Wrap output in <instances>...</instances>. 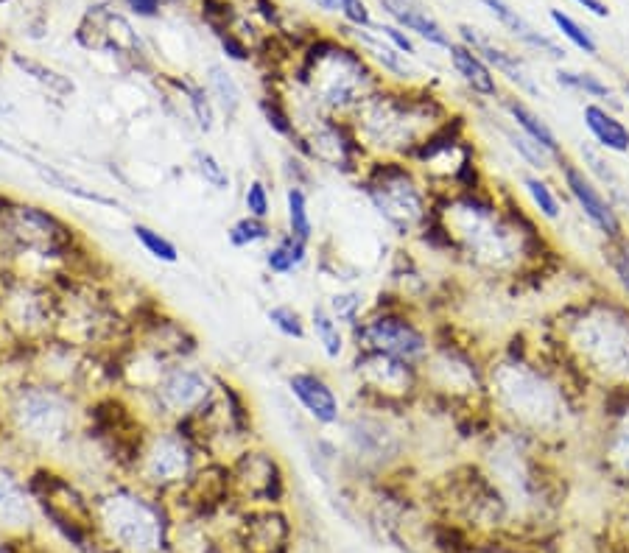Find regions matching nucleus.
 <instances>
[{"instance_id":"21","label":"nucleus","mask_w":629,"mask_h":553,"mask_svg":"<svg viewBox=\"0 0 629 553\" xmlns=\"http://www.w3.org/2000/svg\"><path fill=\"white\" fill-rule=\"evenodd\" d=\"M381 3V9L392 20H395V26L406 28L411 34H417L420 40H425L428 45H434V48H451V34L442 28L434 14L425 9L420 0H378Z\"/></svg>"},{"instance_id":"45","label":"nucleus","mask_w":629,"mask_h":553,"mask_svg":"<svg viewBox=\"0 0 629 553\" xmlns=\"http://www.w3.org/2000/svg\"><path fill=\"white\" fill-rule=\"evenodd\" d=\"M333 12L342 14L350 26H356V28L372 26L370 9H367V3H364V0H333Z\"/></svg>"},{"instance_id":"8","label":"nucleus","mask_w":629,"mask_h":553,"mask_svg":"<svg viewBox=\"0 0 629 553\" xmlns=\"http://www.w3.org/2000/svg\"><path fill=\"white\" fill-rule=\"evenodd\" d=\"M207 461L210 456L205 447L182 425H151L140 445L132 475L137 484L154 495H182L196 481V475L202 473Z\"/></svg>"},{"instance_id":"44","label":"nucleus","mask_w":629,"mask_h":553,"mask_svg":"<svg viewBox=\"0 0 629 553\" xmlns=\"http://www.w3.org/2000/svg\"><path fill=\"white\" fill-rule=\"evenodd\" d=\"M14 62H17L20 68L26 70L28 76H34V79L40 81V84H45V87H48V90H51V93H54V95H70V93H73V90H76V87H73V81L65 79V76H62V73H56V70L42 68L40 62H31V59H20V56H17Z\"/></svg>"},{"instance_id":"47","label":"nucleus","mask_w":629,"mask_h":553,"mask_svg":"<svg viewBox=\"0 0 629 553\" xmlns=\"http://www.w3.org/2000/svg\"><path fill=\"white\" fill-rule=\"evenodd\" d=\"M219 40H221V48H224V54L230 56V59H235V62H249V45L241 37H235L233 31H224V34H219Z\"/></svg>"},{"instance_id":"7","label":"nucleus","mask_w":629,"mask_h":553,"mask_svg":"<svg viewBox=\"0 0 629 553\" xmlns=\"http://www.w3.org/2000/svg\"><path fill=\"white\" fill-rule=\"evenodd\" d=\"M101 540L121 553H160L168 545V517L160 495L143 486L115 484L93 498Z\"/></svg>"},{"instance_id":"13","label":"nucleus","mask_w":629,"mask_h":553,"mask_svg":"<svg viewBox=\"0 0 629 553\" xmlns=\"http://www.w3.org/2000/svg\"><path fill=\"white\" fill-rule=\"evenodd\" d=\"M6 277L9 280L0 291V313L6 330L31 350L51 341L56 336V313H59L56 285L17 274Z\"/></svg>"},{"instance_id":"24","label":"nucleus","mask_w":629,"mask_h":553,"mask_svg":"<svg viewBox=\"0 0 629 553\" xmlns=\"http://www.w3.org/2000/svg\"><path fill=\"white\" fill-rule=\"evenodd\" d=\"M481 3L490 9V14L501 23V28H506V31H509L518 42H523L526 48L540 51V54H548L551 59H565V51H562L560 45L554 40H548L546 34H540L526 17H520L518 9H512L504 0H481Z\"/></svg>"},{"instance_id":"18","label":"nucleus","mask_w":629,"mask_h":553,"mask_svg":"<svg viewBox=\"0 0 629 553\" xmlns=\"http://www.w3.org/2000/svg\"><path fill=\"white\" fill-rule=\"evenodd\" d=\"M459 37H462V42H465L467 48H473V51H476L498 76H504L509 84H515L518 93L534 95V98L540 95V87L534 84V79L529 76V70L523 68V59H520L518 54H512V51L501 48L498 42L490 40L484 31H479V28L459 26Z\"/></svg>"},{"instance_id":"49","label":"nucleus","mask_w":629,"mask_h":553,"mask_svg":"<svg viewBox=\"0 0 629 553\" xmlns=\"http://www.w3.org/2000/svg\"><path fill=\"white\" fill-rule=\"evenodd\" d=\"M574 3H579L585 12L596 14V17H607V14H610V9H607V3H604V0H574Z\"/></svg>"},{"instance_id":"48","label":"nucleus","mask_w":629,"mask_h":553,"mask_svg":"<svg viewBox=\"0 0 629 553\" xmlns=\"http://www.w3.org/2000/svg\"><path fill=\"white\" fill-rule=\"evenodd\" d=\"M160 3H163V0H126V6H129L137 17H157V14H160Z\"/></svg>"},{"instance_id":"20","label":"nucleus","mask_w":629,"mask_h":553,"mask_svg":"<svg viewBox=\"0 0 629 553\" xmlns=\"http://www.w3.org/2000/svg\"><path fill=\"white\" fill-rule=\"evenodd\" d=\"M498 107L504 109L509 123H512L518 132H523L526 137H532L534 143L543 151H548L554 160L560 162L562 157H565V146H562L560 135H557V132L551 129V123H548L537 109L529 107L520 95H501Z\"/></svg>"},{"instance_id":"35","label":"nucleus","mask_w":629,"mask_h":553,"mask_svg":"<svg viewBox=\"0 0 629 553\" xmlns=\"http://www.w3.org/2000/svg\"><path fill=\"white\" fill-rule=\"evenodd\" d=\"M328 311L339 319V322L347 327V333L356 327L364 316H367V311H370V299H367V294L364 291H356V288H342V291H333L328 297Z\"/></svg>"},{"instance_id":"51","label":"nucleus","mask_w":629,"mask_h":553,"mask_svg":"<svg viewBox=\"0 0 629 553\" xmlns=\"http://www.w3.org/2000/svg\"><path fill=\"white\" fill-rule=\"evenodd\" d=\"M624 95H627V101H629V81H627V84H624Z\"/></svg>"},{"instance_id":"4","label":"nucleus","mask_w":629,"mask_h":553,"mask_svg":"<svg viewBox=\"0 0 629 553\" xmlns=\"http://www.w3.org/2000/svg\"><path fill=\"white\" fill-rule=\"evenodd\" d=\"M9 431L40 453H62L84 433V400L51 380H23L6 403Z\"/></svg>"},{"instance_id":"41","label":"nucleus","mask_w":629,"mask_h":553,"mask_svg":"<svg viewBox=\"0 0 629 553\" xmlns=\"http://www.w3.org/2000/svg\"><path fill=\"white\" fill-rule=\"evenodd\" d=\"M551 23L557 26L565 40L574 45L576 51H582L585 56H599V42L593 40V34H590L588 28L582 26V23H576L571 14L560 12V9H551Z\"/></svg>"},{"instance_id":"14","label":"nucleus","mask_w":629,"mask_h":553,"mask_svg":"<svg viewBox=\"0 0 629 553\" xmlns=\"http://www.w3.org/2000/svg\"><path fill=\"white\" fill-rule=\"evenodd\" d=\"M557 176L562 179L565 196L576 204V210L596 230L604 246H624L629 243L627 224L624 216L618 213L616 202L604 193V188L588 174V168H582L579 162L571 160L568 154L557 162Z\"/></svg>"},{"instance_id":"52","label":"nucleus","mask_w":629,"mask_h":553,"mask_svg":"<svg viewBox=\"0 0 629 553\" xmlns=\"http://www.w3.org/2000/svg\"><path fill=\"white\" fill-rule=\"evenodd\" d=\"M0 327H6V324H3V313H0Z\"/></svg>"},{"instance_id":"42","label":"nucleus","mask_w":629,"mask_h":553,"mask_svg":"<svg viewBox=\"0 0 629 553\" xmlns=\"http://www.w3.org/2000/svg\"><path fill=\"white\" fill-rule=\"evenodd\" d=\"M244 210H247V216L272 221L274 196L266 179H260V176H252V179H249L247 188H244Z\"/></svg>"},{"instance_id":"43","label":"nucleus","mask_w":629,"mask_h":553,"mask_svg":"<svg viewBox=\"0 0 629 553\" xmlns=\"http://www.w3.org/2000/svg\"><path fill=\"white\" fill-rule=\"evenodd\" d=\"M607 252V269L613 274L618 297L629 305V243L624 246H604Z\"/></svg>"},{"instance_id":"50","label":"nucleus","mask_w":629,"mask_h":553,"mask_svg":"<svg viewBox=\"0 0 629 553\" xmlns=\"http://www.w3.org/2000/svg\"><path fill=\"white\" fill-rule=\"evenodd\" d=\"M0 553H12V548H9V542L0 540Z\"/></svg>"},{"instance_id":"28","label":"nucleus","mask_w":629,"mask_h":553,"mask_svg":"<svg viewBox=\"0 0 629 553\" xmlns=\"http://www.w3.org/2000/svg\"><path fill=\"white\" fill-rule=\"evenodd\" d=\"M260 115L266 126L272 129L274 135L283 137L288 146L294 151H300L302 135H300V123H297V115H294V107L288 104V98L280 90H269L258 101Z\"/></svg>"},{"instance_id":"40","label":"nucleus","mask_w":629,"mask_h":553,"mask_svg":"<svg viewBox=\"0 0 629 553\" xmlns=\"http://www.w3.org/2000/svg\"><path fill=\"white\" fill-rule=\"evenodd\" d=\"M40 168L42 179L48 182V185H54L56 190H62V193H68V196H76V199H82V202H90V204H107V207H118L115 199L110 196H104V193H98V190L87 188L82 182H76V179H70L68 174H62V171H56V168H45V165H37Z\"/></svg>"},{"instance_id":"30","label":"nucleus","mask_w":629,"mask_h":553,"mask_svg":"<svg viewBox=\"0 0 629 553\" xmlns=\"http://www.w3.org/2000/svg\"><path fill=\"white\" fill-rule=\"evenodd\" d=\"M207 93L213 95L216 101V109L227 121H235V115L244 107V93L238 87V81L233 79V73L221 68V65H210L207 68Z\"/></svg>"},{"instance_id":"37","label":"nucleus","mask_w":629,"mask_h":553,"mask_svg":"<svg viewBox=\"0 0 629 553\" xmlns=\"http://www.w3.org/2000/svg\"><path fill=\"white\" fill-rule=\"evenodd\" d=\"M266 322L288 341H305L311 336L308 333V316H302L300 308H294L288 302H277L272 308H266Z\"/></svg>"},{"instance_id":"2","label":"nucleus","mask_w":629,"mask_h":553,"mask_svg":"<svg viewBox=\"0 0 629 553\" xmlns=\"http://www.w3.org/2000/svg\"><path fill=\"white\" fill-rule=\"evenodd\" d=\"M568 386L557 361L534 364L526 347H515V338L487 364V405L493 417L529 439L565 431L574 414V392Z\"/></svg>"},{"instance_id":"6","label":"nucleus","mask_w":629,"mask_h":553,"mask_svg":"<svg viewBox=\"0 0 629 553\" xmlns=\"http://www.w3.org/2000/svg\"><path fill=\"white\" fill-rule=\"evenodd\" d=\"M356 182L372 210L400 238H417L434 216L437 196L409 160H370Z\"/></svg>"},{"instance_id":"22","label":"nucleus","mask_w":629,"mask_h":553,"mask_svg":"<svg viewBox=\"0 0 629 553\" xmlns=\"http://www.w3.org/2000/svg\"><path fill=\"white\" fill-rule=\"evenodd\" d=\"M448 56H451L456 76L465 81L467 90L479 101H493V104L501 101V81L495 76V70L473 48H467L465 42H453L448 48Z\"/></svg>"},{"instance_id":"9","label":"nucleus","mask_w":629,"mask_h":553,"mask_svg":"<svg viewBox=\"0 0 629 553\" xmlns=\"http://www.w3.org/2000/svg\"><path fill=\"white\" fill-rule=\"evenodd\" d=\"M219 397V375L193 361L165 364L160 378L137 394V408L151 425H185L205 417Z\"/></svg>"},{"instance_id":"12","label":"nucleus","mask_w":629,"mask_h":553,"mask_svg":"<svg viewBox=\"0 0 629 553\" xmlns=\"http://www.w3.org/2000/svg\"><path fill=\"white\" fill-rule=\"evenodd\" d=\"M350 375L356 380L361 403L378 411H406L423 397L420 366L400 361L395 355L372 350H353Z\"/></svg>"},{"instance_id":"15","label":"nucleus","mask_w":629,"mask_h":553,"mask_svg":"<svg viewBox=\"0 0 629 553\" xmlns=\"http://www.w3.org/2000/svg\"><path fill=\"white\" fill-rule=\"evenodd\" d=\"M230 492L252 506H277L286 498V470L280 459L258 445H247L227 461Z\"/></svg>"},{"instance_id":"26","label":"nucleus","mask_w":629,"mask_h":553,"mask_svg":"<svg viewBox=\"0 0 629 553\" xmlns=\"http://www.w3.org/2000/svg\"><path fill=\"white\" fill-rule=\"evenodd\" d=\"M34 498L28 481L23 484L17 475L0 464V526L3 528H26L34 517Z\"/></svg>"},{"instance_id":"29","label":"nucleus","mask_w":629,"mask_h":553,"mask_svg":"<svg viewBox=\"0 0 629 553\" xmlns=\"http://www.w3.org/2000/svg\"><path fill=\"white\" fill-rule=\"evenodd\" d=\"M520 185H523V193L532 204L534 216L546 224H557L562 218V199L557 188L548 182L543 174H523L520 176Z\"/></svg>"},{"instance_id":"3","label":"nucleus","mask_w":629,"mask_h":553,"mask_svg":"<svg viewBox=\"0 0 629 553\" xmlns=\"http://www.w3.org/2000/svg\"><path fill=\"white\" fill-rule=\"evenodd\" d=\"M453 112L420 87H378L350 115L361 146L372 160H411L425 137L434 135Z\"/></svg>"},{"instance_id":"10","label":"nucleus","mask_w":629,"mask_h":553,"mask_svg":"<svg viewBox=\"0 0 629 553\" xmlns=\"http://www.w3.org/2000/svg\"><path fill=\"white\" fill-rule=\"evenodd\" d=\"M383 297V294H381ZM386 302H372L367 316L350 330L353 350H372L395 355L400 361L423 366L434 336L417 316V308L397 294H386Z\"/></svg>"},{"instance_id":"5","label":"nucleus","mask_w":629,"mask_h":553,"mask_svg":"<svg viewBox=\"0 0 629 553\" xmlns=\"http://www.w3.org/2000/svg\"><path fill=\"white\" fill-rule=\"evenodd\" d=\"M297 81L305 104L333 118H350L381 87L367 56L328 40L305 54Z\"/></svg>"},{"instance_id":"33","label":"nucleus","mask_w":629,"mask_h":553,"mask_svg":"<svg viewBox=\"0 0 629 553\" xmlns=\"http://www.w3.org/2000/svg\"><path fill=\"white\" fill-rule=\"evenodd\" d=\"M358 37H361V42L367 45V54H370V59H375L378 65H381L383 73H389L392 79L397 81H403V84H411L414 81V68H411V56L406 54H400V51H395L389 42H383L378 40V37H370V34H361V28H358Z\"/></svg>"},{"instance_id":"39","label":"nucleus","mask_w":629,"mask_h":553,"mask_svg":"<svg viewBox=\"0 0 629 553\" xmlns=\"http://www.w3.org/2000/svg\"><path fill=\"white\" fill-rule=\"evenodd\" d=\"M193 171L199 174V179L205 182L207 188H213L216 193H227V190L233 188V176L227 171V165L213 154V151L207 149H196L193 151Z\"/></svg>"},{"instance_id":"31","label":"nucleus","mask_w":629,"mask_h":553,"mask_svg":"<svg viewBox=\"0 0 629 553\" xmlns=\"http://www.w3.org/2000/svg\"><path fill=\"white\" fill-rule=\"evenodd\" d=\"M171 84H174L179 93H182V98H185V104H188V112H191L196 129L210 135V132L216 129V115H219V109H216L213 95L207 93L205 84H196V81L188 79H174Z\"/></svg>"},{"instance_id":"27","label":"nucleus","mask_w":629,"mask_h":553,"mask_svg":"<svg viewBox=\"0 0 629 553\" xmlns=\"http://www.w3.org/2000/svg\"><path fill=\"white\" fill-rule=\"evenodd\" d=\"M308 260H311V243L291 235L288 230L277 232L263 252V266L274 277H291L305 269Z\"/></svg>"},{"instance_id":"11","label":"nucleus","mask_w":629,"mask_h":553,"mask_svg":"<svg viewBox=\"0 0 629 553\" xmlns=\"http://www.w3.org/2000/svg\"><path fill=\"white\" fill-rule=\"evenodd\" d=\"M31 498L40 506V512L51 520V526L65 540L82 553H96L101 545L98 534L96 509L93 500L84 495L79 486L70 481L68 475L56 473L51 467H40L28 478Z\"/></svg>"},{"instance_id":"36","label":"nucleus","mask_w":629,"mask_h":553,"mask_svg":"<svg viewBox=\"0 0 629 553\" xmlns=\"http://www.w3.org/2000/svg\"><path fill=\"white\" fill-rule=\"evenodd\" d=\"M277 232L272 230V221H263V218L244 216L235 218L227 230V241L233 249H252V246H263V243H272V238Z\"/></svg>"},{"instance_id":"53","label":"nucleus","mask_w":629,"mask_h":553,"mask_svg":"<svg viewBox=\"0 0 629 553\" xmlns=\"http://www.w3.org/2000/svg\"><path fill=\"white\" fill-rule=\"evenodd\" d=\"M481 553H501V551H493V548H490V551H481Z\"/></svg>"},{"instance_id":"46","label":"nucleus","mask_w":629,"mask_h":553,"mask_svg":"<svg viewBox=\"0 0 629 553\" xmlns=\"http://www.w3.org/2000/svg\"><path fill=\"white\" fill-rule=\"evenodd\" d=\"M375 31H378V37L381 40H389V45L395 48V51H400V54H406V56H417V48H414V42H411V37L403 31L400 26H375Z\"/></svg>"},{"instance_id":"32","label":"nucleus","mask_w":629,"mask_h":553,"mask_svg":"<svg viewBox=\"0 0 629 553\" xmlns=\"http://www.w3.org/2000/svg\"><path fill=\"white\" fill-rule=\"evenodd\" d=\"M286 230L291 235H297L302 241H314L316 224L314 213H311V196H308V188H300V185H286Z\"/></svg>"},{"instance_id":"38","label":"nucleus","mask_w":629,"mask_h":553,"mask_svg":"<svg viewBox=\"0 0 629 553\" xmlns=\"http://www.w3.org/2000/svg\"><path fill=\"white\" fill-rule=\"evenodd\" d=\"M132 235H135V241L143 246V252H146L149 257H154L157 263H165V266H174V263H179L177 243L171 241L168 235H163L160 230H154V227H149V224L137 221L135 227H132Z\"/></svg>"},{"instance_id":"17","label":"nucleus","mask_w":629,"mask_h":553,"mask_svg":"<svg viewBox=\"0 0 629 553\" xmlns=\"http://www.w3.org/2000/svg\"><path fill=\"white\" fill-rule=\"evenodd\" d=\"M288 394L297 400L305 417L319 428H336L344 422L342 397L319 369H294L286 380Z\"/></svg>"},{"instance_id":"19","label":"nucleus","mask_w":629,"mask_h":553,"mask_svg":"<svg viewBox=\"0 0 629 553\" xmlns=\"http://www.w3.org/2000/svg\"><path fill=\"white\" fill-rule=\"evenodd\" d=\"M291 526L286 514L274 512L272 506L247 514L241 526V548L244 553H288Z\"/></svg>"},{"instance_id":"23","label":"nucleus","mask_w":629,"mask_h":553,"mask_svg":"<svg viewBox=\"0 0 629 553\" xmlns=\"http://www.w3.org/2000/svg\"><path fill=\"white\" fill-rule=\"evenodd\" d=\"M582 123L588 129L590 140L607 154H629V126L616 112L604 104L590 101L582 109Z\"/></svg>"},{"instance_id":"25","label":"nucleus","mask_w":629,"mask_h":553,"mask_svg":"<svg viewBox=\"0 0 629 553\" xmlns=\"http://www.w3.org/2000/svg\"><path fill=\"white\" fill-rule=\"evenodd\" d=\"M308 333L316 341V347L328 358L330 364L344 361V355L350 350V333L333 313L328 311L325 302H316L308 313Z\"/></svg>"},{"instance_id":"1","label":"nucleus","mask_w":629,"mask_h":553,"mask_svg":"<svg viewBox=\"0 0 629 553\" xmlns=\"http://www.w3.org/2000/svg\"><path fill=\"white\" fill-rule=\"evenodd\" d=\"M551 355L588 394L629 389V305L618 294H590L551 324Z\"/></svg>"},{"instance_id":"16","label":"nucleus","mask_w":629,"mask_h":553,"mask_svg":"<svg viewBox=\"0 0 629 553\" xmlns=\"http://www.w3.org/2000/svg\"><path fill=\"white\" fill-rule=\"evenodd\" d=\"M599 433L607 473L629 484V389L599 394Z\"/></svg>"},{"instance_id":"34","label":"nucleus","mask_w":629,"mask_h":553,"mask_svg":"<svg viewBox=\"0 0 629 553\" xmlns=\"http://www.w3.org/2000/svg\"><path fill=\"white\" fill-rule=\"evenodd\" d=\"M554 79H557V84L560 87H565V90H574V93H582L585 98H590V101H596V104H613V87L607 84V81H602L599 76H593V73H582V70H568V68H557V73H554Z\"/></svg>"}]
</instances>
